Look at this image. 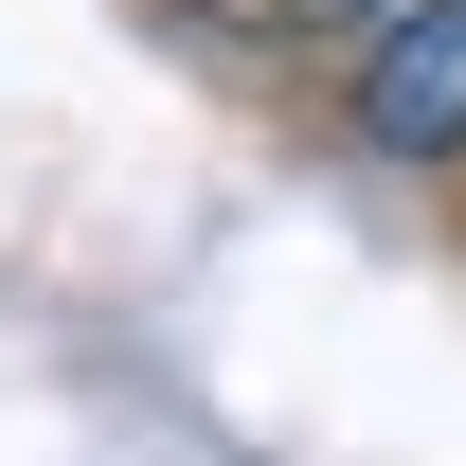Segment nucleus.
Returning a JSON list of instances; mask_svg holds the SVG:
<instances>
[{"label": "nucleus", "instance_id": "obj_1", "mask_svg": "<svg viewBox=\"0 0 466 466\" xmlns=\"http://www.w3.org/2000/svg\"><path fill=\"white\" fill-rule=\"evenodd\" d=\"M341 144L395 179H466V0H377L341 55Z\"/></svg>", "mask_w": 466, "mask_h": 466}, {"label": "nucleus", "instance_id": "obj_2", "mask_svg": "<svg viewBox=\"0 0 466 466\" xmlns=\"http://www.w3.org/2000/svg\"><path fill=\"white\" fill-rule=\"evenodd\" d=\"M179 18H198L216 55H323V72H341L377 0H179Z\"/></svg>", "mask_w": 466, "mask_h": 466}]
</instances>
